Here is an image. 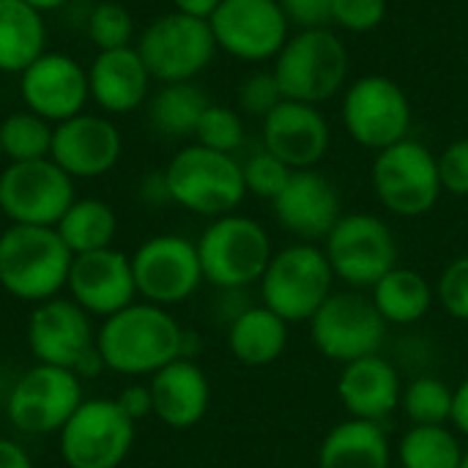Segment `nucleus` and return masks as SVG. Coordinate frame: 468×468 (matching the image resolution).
Masks as SVG:
<instances>
[{"label":"nucleus","instance_id":"f3484780","mask_svg":"<svg viewBox=\"0 0 468 468\" xmlns=\"http://www.w3.org/2000/svg\"><path fill=\"white\" fill-rule=\"evenodd\" d=\"M19 96L25 110L55 126L85 112L90 101L88 69L66 52H44L19 74Z\"/></svg>","mask_w":468,"mask_h":468},{"label":"nucleus","instance_id":"4468645a","mask_svg":"<svg viewBox=\"0 0 468 468\" xmlns=\"http://www.w3.org/2000/svg\"><path fill=\"white\" fill-rule=\"evenodd\" d=\"M217 49L247 60H274L291 38L280 0H222L208 19Z\"/></svg>","mask_w":468,"mask_h":468},{"label":"nucleus","instance_id":"c9c22d12","mask_svg":"<svg viewBox=\"0 0 468 468\" xmlns=\"http://www.w3.org/2000/svg\"><path fill=\"white\" fill-rule=\"evenodd\" d=\"M195 143L206 145L211 151L233 154L244 143V121L233 107L225 104H208L197 129H195Z\"/></svg>","mask_w":468,"mask_h":468},{"label":"nucleus","instance_id":"49530a36","mask_svg":"<svg viewBox=\"0 0 468 468\" xmlns=\"http://www.w3.org/2000/svg\"><path fill=\"white\" fill-rule=\"evenodd\" d=\"M140 195L145 203H167L170 200V192H167V181H165V173H154L143 181L140 186Z\"/></svg>","mask_w":468,"mask_h":468},{"label":"nucleus","instance_id":"79ce46f5","mask_svg":"<svg viewBox=\"0 0 468 468\" xmlns=\"http://www.w3.org/2000/svg\"><path fill=\"white\" fill-rule=\"evenodd\" d=\"M282 14L296 30H315L332 25V0H280Z\"/></svg>","mask_w":468,"mask_h":468},{"label":"nucleus","instance_id":"7c9ffc66","mask_svg":"<svg viewBox=\"0 0 468 468\" xmlns=\"http://www.w3.org/2000/svg\"><path fill=\"white\" fill-rule=\"evenodd\" d=\"M115 211L96 197H82L69 206V211L55 225L63 244L71 250V255H85L96 250H107L115 236Z\"/></svg>","mask_w":468,"mask_h":468},{"label":"nucleus","instance_id":"2eb2a0df","mask_svg":"<svg viewBox=\"0 0 468 468\" xmlns=\"http://www.w3.org/2000/svg\"><path fill=\"white\" fill-rule=\"evenodd\" d=\"M82 403V387L74 370L36 365L8 395V420L22 433L60 431Z\"/></svg>","mask_w":468,"mask_h":468},{"label":"nucleus","instance_id":"5701e85b","mask_svg":"<svg viewBox=\"0 0 468 468\" xmlns=\"http://www.w3.org/2000/svg\"><path fill=\"white\" fill-rule=\"evenodd\" d=\"M151 74L134 47L104 49L88 66L90 101L104 115H126L151 96Z\"/></svg>","mask_w":468,"mask_h":468},{"label":"nucleus","instance_id":"473e14b6","mask_svg":"<svg viewBox=\"0 0 468 468\" xmlns=\"http://www.w3.org/2000/svg\"><path fill=\"white\" fill-rule=\"evenodd\" d=\"M52 123L30 110L8 112L0 121V151L8 162H36L49 159Z\"/></svg>","mask_w":468,"mask_h":468},{"label":"nucleus","instance_id":"ea45409f","mask_svg":"<svg viewBox=\"0 0 468 468\" xmlns=\"http://www.w3.org/2000/svg\"><path fill=\"white\" fill-rule=\"evenodd\" d=\"M282 90L274 80L271 71H255L250 74L241 85H239V107L255 118H266L280 101H282Z\"/></svg>","mask_w":468,"mask_h":468},{"label":"nucleus","instance_id":"4c0bfd02","mask_svg":"<svg viewBox=\"0 0 468 468\" xmlns=\"http://www.w3.org/2000/svg\"><path fill=\"white\" fill-rule=\"evenodd\" d=\"M387 19V0H332V25L348 33H370Z\"/></svg>","mask_w":468,"mask_h":468},{"label":"nucleus","instance_id":"6e6552de","mask_svg":"<svg viewBox=\"0 0 468 468\" xmlns=\"http://www.w3.org/2000/svg\"><path fill=\"white\" fill-rule=\"evenodd\" d=\"M370 184L387 211L409 219L428 214L444 192L436 156L411 137L376 154Z\"/></svg>","mask_w":468,"mask_h":468},{"label":"nucleus","instance_id":"a211bd4d","mask_svg":"<svg viewBox=\"0 0 468 468\" xmlns=\"http://www.w3.org/2000/svg\"><path fill=\"white\" fill-rule=\"evenodd\" d=\"M123 151L118 126L104 112H80L55 123L49 159L71 178L107 176Z\"/></svg>","mask_w":468,"mask_h":468},{"label":"nucleus","instance_id":"ddd939ff","mask_svg":"<svg viewBox=\"0 0 468 468\" xmlns=\"http://www.w3.org/2000/svg\"><path fill=\"white\" fill-rule=\"evenodd\" d=\"M134 441V420L115 400H85L60 428V455L69 468H118Z\"/></svg>","mask_w":468,"mask_h":468},{"label":"nucleus","instance_id":"6ab92c4d","mask_svg":"<svg viewBox=\"0 0 468 468\" xmlns=\"http://www.w3.org/2000/svg\"><path fill=\"white\" fill-rule=\"evenodd\" d=\"M27 343L38 365H55L66 370H77L80 362L96 348L85 310L66 299H47L33 310Z\"/></svg>","mask_w":468,"mask_h":468},{"label":"nucleus","instance_id":"393cba45","mask_svg":"<svg viewBox=\"0 0 468 468\" xmlns=\"http://www.w3.org/2000/svg\"><path fill=\"white\" fill-rule=\"evenodd\" d=\"M148 389H151L154 414L176 431L195 428L208 411V400H211L208 378L195 362L184 356L156 370Z\"/></svg>","mask_w":468,"mask_h":468},{"label":"nucleus","instance_id":"39448f33","mask_svg":"<svg viewBox=\"0 0 468 468\" xmlns=\"http://www.w3.org/2000/svg\"><path fill=\"white\" fill-rule=\"evenodd\" d=\"M335 271L315 244H291L271 255L263 277V307L285 318L288 324L310 321L324 302L335 293Z\"/></svg>","mask_w":468,"mask_h":468},{"label":"nucleus","instance_id":"7ed1b4c3","mask_svg":"<svg viewBox=\"0 0 468 468\" xmlns=\"http://www.w3.org/2000/svg\"><path fill=\"white\" fill-rule=\"evenodd\" d=\"M348 49L329 27L296 30L277 52L271 74L291 101L321 104L337 96L348 80Z\"/></svg>","mask_w":468,"mask_h":468},{"label":"nucleus","instance_id":"1a4fd4ad","mask_svg":"<svg viewBox=\"0 0 468 468\" xmlns=\"http://www.w3.org/2000/svg\"><path fill=\"white\" fill-rule=\"evenodd\" d=\"M324 255L337 280L351 288H373L398 266V239L376 214H343L324 239Z\"/></svg>","mask_w":468,"mask_h":468},{"label":"nucleus","instance_id":"603ef678","mask_svg":"<svg viewBox=\"0 0 468 468\" xmlns=\"http://www.w3.org/2000/svg\"><path fill=\"white\" fill-rule=\"evenodd\" d=\"M466 74H468V66H466Z\"/></svg>","mask_w":468,"mask_h":468},{"label":"nucleus","instance_id":"a18cd8bd","mask_svg":"<svg viewBox=\"0 0 468 468\" xmlns=\"http://www.w3.org/2000/svg\"><path fill=\"white\" fill-rule=\"evenodd\" d=\"M173 11L186 14V16H197V19H211V14L217 11V5L222 0H170Z\"/></svg>","mask_w":468,"mask_h":468},{"label":"nucleus","instance_id":"37998d69","mask_svg":"<svg viewBox=\"0 0 468 468\" xmlns=\"http://www.w3.org/2000/svg\"><path fill=\"white\" fill-rule=\"evenodd\" d=\"M115 403H118V406L123 409V414H126L129 420H134V422L154 411L151 389H148V387H129V389L121 392V398H118Z\"/></svg>","mask_w":468,"mask_h":468},{"label":"nucleus","instance_id":"bb28decb","mask_svg":"<svg viewBox=\"0 0 468 468\" xmlns=\"http://www.w3.org/2000/svg\"><path fill=\"white\" fill-rule=\"evenodd\" d=\"M47 52L44 14L25 0H0V71L22 74Z\"/></svg>","mask_w":468,"mask_h":468},{"label":"nucleus","instance_id":"c756f323","mask_svg":"<svg viewBox=\"0 0 468 468\" xmlns=\"http://www.w3.org/2000/svg\"><path fill=\"white\" fill-rule=\"evenodd\" d=\"M208 104V96L195 82H167L148 96V118L165 137H195Z\"/></svg>","mask_w":468,"mask_h":468},{"label":"nucleus","instance_id":"de8ad7c7","mask_svg":"<svg viewBox=\"0 0 468 468\" xmlns=\"http://www.w3.org/2000/svg\"><path fill=\"white\" fill-rule=\"evenodd\" d=\"M0 468H33V466H30L27 452H25L19 444H14V441H8V439H0Z\"/></svg>","mask_w":468,"mask_h":468},{"label":"nucleus","instance_id":"58836bf2","mask_svg":"<svg viewBox=\"0 0 468 468\" xmlns=\"http://www.w3.org/2000/svg\"><path fill=\"white\" fill-rule=\"evenodd\" d=\"M436 299L447 310V315L468 324V255L452 261L441 271L436 285Z\"/></svg>","mask_w":468,"mask_h":468},{"label":"nucleus","instance_id":"9d476101","mask_svg":"<svg viewBox=\"0 0 468 468\" xmlns=\"http://www.w3.org/2000/svg\"><path fill=\"white\" fill-rule=\"evenodd\" d=\"M343 126L356 145L378 154L409 137L411 101L392 77L365 74L343 93Z\"/></svg>","mask_w":468,"mask_h":468},{"label":"nucleus","instance_id":"72a5a7b5","mask_svg":"<svg viewBox=\"0 0 468 468\" xmlns=\"http://www.w3.org/2000/svg\"><path fill=\"white\" fill-rule=\"evenodd\" d=\"M400 406L414 425H447L452 417V389L436 376H420L403 389Z\"/></svg>","mask_w":468,"mask_h":468},{"label":"nucleus","instance_id":"aec40b11","mask_svg":"<svg viewBox=\"0 0 468 468\" xmlns=\"http://www.w3.org/2000/svg\"><path fill=\"white\" fill-rule=\"evenodd\" d=\"M329 123L315 104L282 99L263 118V148L291 170L315 167L329 151Z\"/></svg>","mask_w":468,"mask_h":468},{"label":"nucleus","instance_id":"4be33fe9","mask_svg":"<svg viewBox=\"0 0 468 468\" xmlns=\"http://www.w3.org/2000/svg\"><path fill=\"white\" fill-rule=\"evenodd\" d=\"M66 285L85 313L107 318L129 307L137 296L132 261L112 247L74 255Z\"/></svg>","mask_w":468,"mask_h":468},{"label":"nucleus","instance_id":"b1692460","mask_svg":"<svg viewBox=\"0 0 468 468\" xmlns=\"http://www.w3.org/2000/svg\"><path fill=\"white\" fill-rule=\"evenodd\" d=\"M337 398L351 414V420H365L381 425L403 398V384L398 370L378 354L343 365L337 381Z\"/></svg>","mask_w":468,"mask_h":468},{"label":"nucleus","instance_id":"9b49d317","mask_svg":"<svg viewBox=\"0 0 468 468\" xmlns=\"http://www.w3.org/2000/svg\"><path fill=\"white\" fill-rule=\"evenodd\" d=\"M387 326L389 324L381 318L373 299L362 296L359 291H346L332 293L310 318V337L326 359L348 365L378 354Z\"/></svg>","mask_w":468,"mask_h":468},{"label":"nucleus","instance_id":"f8f14e48","mask_svg":"<svg viewBox=\"0 0 468 468\" xmlns=\"http://www.w3.org/2000/svg\"><path fill=\"white\" fill-rule=\"evenodd\" d=\"M74 200V178L52 159L11 162L0 173V211L14 225L55 228Z\"/></svg>","mask_w":468,"mask_h":468},{"label":"nucleus","instance_id":"423d86ee","mask_svg":"<svg viewBox=\"0 0 468 468\" xmlns=\"http://www.w3.org/2000/svg\"><path fill=\"white\" fill-rule=\"evenodd\" d=\"M203 280L217 288H244L261 282L271 261V239L266 228L250 217H217L197 241Z\"/></svg>","mask_w":468,"mask_h":468},{"label":"nucleus","instance_id":"09e8293b","mask_svg":"<svg viewBox=\"0 0 468 468\" xmlns=\"http://www.w3.org/2000/svg\"><path fill=\"white\" fill-rule=\"evenodd\" d=\"M27 5H33L36 11H41V14H49V11H58V8H63L69 0H25Z\"/></svg>","mask_w":468,"mask_h":468},{"label":"nucleus","instance_id":"a878e982","mask_svg":"<svg viewBox=\"0 0 468 468\" xmlns=\"http://www.w3.org/2000/svg\"><path fill=\"white\" fill-rule=\"evenodd\" d=\"M389 463L392 450L384 428L365 420L335 425L318 450V468H389Z\"/></svg>","mask_w":468,"mask_h":468},{"label":"nucleus","instance_id":"f03ea898","mask_svg":"<svg viewBox=\"0 0 468 468\" xmlns=\"http://www.w3.org/2000/svg\"><path fill=\"white\" fill-rule=\"evenodd\" d=\"M71 250L55 228L11 225L0 236V285L25 302H47L69 282Z\"/></svg>","mask_w":468,"mask_h":468},{"label":"nucleus","instance_id":"412c9836","mask_svg":"<svg viewBox=\"0 0 468 468\" xmlns=\"http://www.w3.org/2000/svg\"><path fill=\"white\" fill-rule=\"evenodd\" d=\"M274 214L280 225L304 244L324 241L343 217L335 184L315 167L293 170L291 181L274 200Z\"/></svg>","mask_w":468,"mask_h":468},{"label":"nucleus","instance_id":"dca6fc26","mask_svg":"<svg viewBox=\"0 0 468 468\" xmlns=\"http://www.w3.org/2000/svg\"><path fill=\"white\" fill-rule=\"evenodd\" d=\"M132 271L137 293L159 307L189 299L203 280L197 244L184 236H154L140 244L132 255Z\"/></svg>","mask_w":468,"mask_h":468},{"label":"nucleus","instance_id":"e433bc0d","mask_svg":"<svg viewBox=\"0 0 468 468\" xmlns=\"http://www.w3.org/2000/svg\"><path fill=\"white\" fill-rule=\"evenodd\" d=\"M241 173H244V186L247 192L263 197V200H277V195L285 189V184L291 181L293 170L277 159L274 154H269L266 148L252 154L244 165H241Z\"/></svg>","mask_w":468,"mask_h":468},{"label":"nucleus","instance_id":"3c124183","mask_svg":"<svg viewBox=\"0 0 468 468\" xmlns=\"http://www.w3.org/2000/svg\"><path fill=\"white\" fill-rule=\"evenodd\" d=\"M0 159H3V151H0Z\"/></svg>","mask_w":468,"mask_h":468},{"label":"nucleus","instance_id":"2f4dec72","mask_svg":"<svg viewBox=\"0 0 468 468\" xmlns=\"http://www.w3.org/2000/svg\"><path fill=\"white\" fill-rule=\"evenodd\" d=\"M463 452L447 425H411L398 447L403 468H461Z\"/></svg>","mask_w":468,"mask_h":468},{"label":"nucleus","instance_id":"0eeeda50","mask_svg":"<svg viewBox=\"0 0 468 468\" xmlns=\"http://www.w3.org/2000/svg\"><path fill=\"white\" fill-rule=\"evenodd\" d=\"M151 80L167 82H195L200 71L208 69L217 52V41L208 19L186 16L170 11L154 19L134 44Z\"/></svg>","mask_w":468,"mask_h":468},{"label":"nucleus","instance_id":"f257e3e1","mask_svg":"<svg viewBox=\"0 0 468 468\" xmlns=\"http://www.w3.org/2000/svg\"><path fill=\"white\" fill-rule=\"evenodd\" d=\"M186 335L159 304H129L110 315L96 337L104 367L123 376H154L184 356Z\"/></svg>","mask_w":468,"mask_h":468},{"label":"nucleus","instance_id":"c03bdc74","mask_svg":"<svg viewBox=\"0 0 468 468\" xmlns=\"http://www.w3.org/2000/svg\"><path fill=\"white\" fill-rule=\"evenodd\" d=\"M450 422L455 425L458 433L468 436V376L452 389V417Z\"/></svg>","mask_w":468,"mask_h":468},{"label":"nucleus","instance_id":"8fccbe9b","mask_svg":"<svg viewBox=\"0 0 468 468\" xmlns=\"http://www.w3.org/2000/svg\"><path fill=\"white\" fill-rule=\"evenodd\" d=\"M461 468H468V450L463 452V463H461Z\"/></svg>","mask_w":468,"mask_h":468},{"label":"nucleus","instance_id":"20e7f679","mask_svg":"<svg viewBox=\"0 0 468 468\" xmlns=\"http://www.w3.org/2000/svg\"><path fill=\"white\" fill-rule=\"evenodd\" d=\"M170 200L200 217H228L247 195L241 165L233 154L206 145H184L165 167Z\"/></svg>","mask_w":468,"mask_h":468},{"label":"nucleus","instance_id":"c85d7f7f","mask_svg":"<svg viewBox=\"0 0 468 468\" xmlns=\"http://www.w3.org/2000/svg\"><path fill=\"white\" fill-rule=\"evenodd\" d=\"M370 291H373L370 299L376 310L381 313V318L398 326L422 321L431 313V304L436 299V291L431 288V282L420 271L403 269V266H395Z\"/></svg>","mask_w":468,"mask_h":468},{"label":"nucleus","instance_id":"f704fd0d","mask_svg":"<svg viewBox=\"0 0 468 468\" xmlns=\"http://www.w3.org/2000/svg\"><path fill=\"white\" fill-rule=\"evenodd\" d=\"M85 30H88V38L96 44L99 52L121 49V47H132L134 19H132L126 5L112 3V0H101L90 8V14L85 19Z\"/></svg>","mask_w":468,"mask_h":468},{"label":"nucleus","instance_id":"a19ab883","mask_svg":"<svg viewBox=\"0 0 468 468\" xmlns=\"http://www.w3.org/2000/svg\"><path fill=\"white\" fill-rule=\"evenodd\" d=\"M439 162V178H441V189L455 195V197H466L468 195V137L455 140L444 148L441 156H436Z\"/></svg>","mask_w":468,"mask_h":468},{"label":"nucleus","instance_id":"cd10ccee","mask_svg":"<svg viewBox=\"0 0 468 468\" xmlns=\"http://www.w3.org/2000/svg\"><path fill=\"white\" fill-rule=\"evenodd\" d=\"M230 354L247 367H266L277 362L288 346V321L269 307H250L239 313L228 332Z\"/></svg>","mask_w":468,"mask_h":468}]
</instances>
